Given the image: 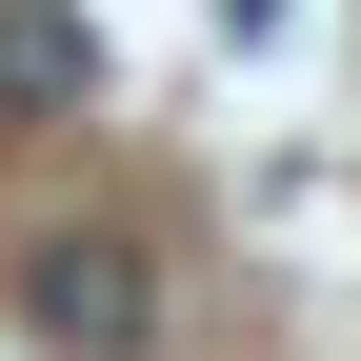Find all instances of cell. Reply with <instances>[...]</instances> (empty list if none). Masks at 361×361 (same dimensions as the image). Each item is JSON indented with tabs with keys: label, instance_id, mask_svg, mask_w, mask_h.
<instances>
[{
	"label": "cell",
	"instance_id": "6da1fadb",
	"mask_svg": "<svg viewBox=\"0 0 361 361\" xmlns=\"http://www.w3.org/2000/svg\"><path fill=\"white\" fill-rule=\"evenodd\" d=\"M20 322L61 361H161V261L121 241V221H61V241L20 261Z\"/></svg>",
	"mask_w": 361,
	"mask_h": 361
},
{
	"label": "cell",
	"instance_id": "7a4b0ae2",
	"mask_svg": "<svg viewBox=\"0 0 361 361\" xmlns=\"http://www.w3.org/2000/svg\"><path fill=\"white\" fill-rule=\"evenodd\" d=\"M101 101V20L80 0H0V121H80Z\"/></svg>",
	"mask_w": 361,
	"mask_h": 361
}]
</instances>
